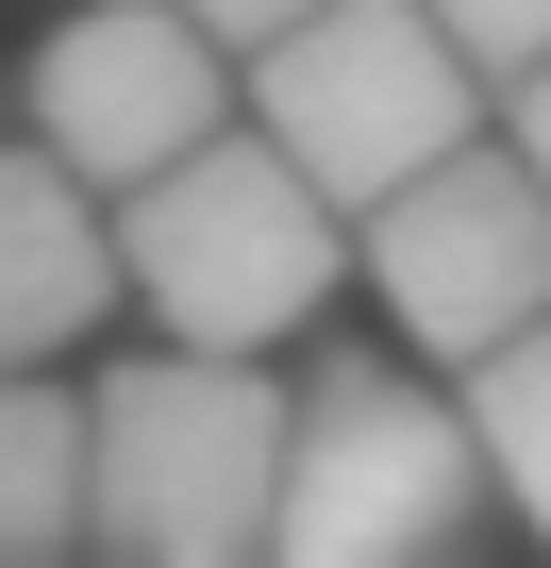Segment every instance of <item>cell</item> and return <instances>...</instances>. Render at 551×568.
I'll use <instances>...</instances> for the list:
<instances>
[{"instance_id":"7","label":"cell","mask_w":551,"mask_h":568,"mask_svg":"<svg viewBox=\"0 0 551 568\" xmlns=\"http://www.w3.org/2000/svg\"><path fill=\"white\" fill-rule=\"evenodd\" d=\"M118 302H134L118 184H84L51 134H18V168H0V368H84V335Z\"/></svg>"},{"instance_id":"1","label":"cell","mask_w":551,"mask_h":568,"mask_svg":"<svg viewBox=\"0 0 551 568\" xmlns=\"http://www.w3.org/2000/svg\"><path fill=\"white\" fill-rule=\"evenodd\" d=\"M118 234H134L151 335H201V352L318 335V302L368 267V217L267 134V118H234V134H201L184 168H151V184L118 201Z\"/></svg>"},{"instance_id":"12","label":"cell","mask_w":551,"mask_h":568,"mask_svg":"<svg viewBox=\"0 0 551 568\" xmlns=\"http://www.w3.org/2000/svg\"><path fill=\"white\" fill-rule=\"evenodd\" d=\"M501 134H518L534 168H551V68H518V84H501Z\"/></svg>"},{"instance_id":"6","label":"cell","mask_w":551,"mask_h":568,"mask_svg":"<svg viewBox=\"0 0 551 568\" xmlns=\"http://www.w3.org/2000/svg\"><path fill=\"white\" fill-rule=\"evenodd\" d=\"M251 118V51L201 18V0H84V18L34 51V134L84 168V184H151V168H184L201 134H234Z\"/></svg>"},{"instance_id":"3","label":"cell","mask_w":551,"mask_h":568,"mask_svg":"<svg viewBox=\"0 0 551 568\" xmlns=\"http://www.w3.org/2000/svg\"><path fill=\"white\" fill-rule=\"evenodd\" d=\"M101 551L151 568H234L285 551V452H302V385H267L251 352H118L101 385Z\"/></svg>"},{"instance_id":"5","label":"cell","mask_w":551,"mask_h":568,"mask_svg":"<svg viewBox=\"0 0 551 568\" xmlns=\"http://www.w3.org/2000/svg\"><path fill=\"white\" fill-rule=\"evenodd\" d=\"M368 284H385V335L435 368H484L501 335L551 318V168L518 134L435 151L401 201H368Z\"/></svg>"},{"instance_id":"11","label":"cell","mask_w":551,"mask_h":568,"mask_svg":"<svg viewBox=\"0 0 551 568\" xmlns=\"http://www.w3.org/2000/svg\"><path fill=\"white\" fill-rule=\"evenodd\" d=\"M201 18H217L234 51H267V34H302V18H318V0H201Z\"/></svg>"},{"instance_id":"2","label":"cell","mask_w":551,"mask_h":568,"mask_svg":"<svg viewBox=\"0 0 551 568\" xmlns=\"http://www.w3.org/2000/svg\"><path fill=\"white\" fill-rule=\"evenodd\" d=\"M501 518L468 368L435 352H318L302 368V452H285V568H418Z\"/></svg>"},{"instance_id":"9","label":"cell","mask_w":551,"mask_h":568,"mask_svg":"<svg viewBox=\"0 0 551 568\" xmlns=\"http://www.w3.org/2000/svg\"><path fill=\"white\" fill-rule=\"evenodd\" d=\"M468 418H484L501 518H534V551H551V318H534V335H501V352L468 368Z\"/></svg>"},{"instance_id":"4","label":"cell","mask_w":551,"mask_h":568,"mask_svg":"<svg viewBox=\"0 0 551 568\" xmlns=\"http://www.w3.org/2000/svg\"><path fill=\"white\" fill-rule=\"evenodd\" d=\"M251 118L368 217V201H401L435 151L501 134V68L435 18V0H318L302 34L251 51Z\"/></svg>"},{"instance_id":"10","label":"cell","mask_w":551,"mask_h":568,"mask_svg":"<svg viewBox=\"0 0 551 568\" xmlns=\"http://www.w3.org/2000/svg\"><path fill=\"white\" fill-rule=\"evenodd\" d=\"M435 18H451L501 84H518V68H551V0H435Z\"/></svg>"},{"instance_id":"8","label":"cell","mask_w":551,"mask_h":568,"mask_svg":"<svg viewBox=\"0 0 551 568\" xmlns=\"http://www.w3.org/2000/svg\"><path fill=\"white\" fill-rule=\"evenodd\" d=\"M0 551L18 568L101 551V402L68 368H18V402H0Z\"/></svg>"}]
</instances>
